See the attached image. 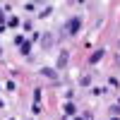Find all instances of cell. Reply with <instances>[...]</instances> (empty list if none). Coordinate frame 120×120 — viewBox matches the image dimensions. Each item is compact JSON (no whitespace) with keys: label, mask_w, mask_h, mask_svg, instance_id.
Listing matches in <instances>:
<instances>
[{"label":"cell","mask_w":120,"mask_h":120,"mask_svg":"<svg viewBox=\"0 0 120 120\" xmlns=\"http://www.w3.org/2000/svg\"><path fill=\"white\" fill-rule=\"evenodd\" d=\"M79 29H82V19H79V17H72V19L67 22V31H70V34H77Z\"/></svg>","instance_id":"cell-1"},{"label":"cell","mask_w":120,"mask_h":120,"mask_svg":"<svg viewBox=\"0 0 120 120\" xmlns=\"http://www.w3.org/2000/svg\"><path fill=\"white\" fill-rule=\"evenodd\" d=\"M41 43H43V48H51V46H53V36H51V34H43V36H41Z\"/></svg>","instance_id":"cell-2"},{"label":"cell","mask_w":120,"mask_h":120,"mask_svg":"<svg viewBox=\"0 0 120 120\" xmlns=\"http://www.w3.org/2000/svg\"><path fill=\"white\" fill-rule=\"evenodd\" d=\"M65 63H67V51H63L58 55V67H65Z\"/></svg>","instance_id":"cell-3"},{"label":"cell","mask_w":120,"mask_h":120,"mask_svg":"<svg viewBox=\"0 0 120 120\" xmlns=\"http://www.w3.org/2000/svg\"><path fill=\"white\" fill-rule=\"evenodd\" d=\"M29 48H31V43H29V41H22V46H19V53L26 55V53H29Z\"/></svg>","instance_id":"cell-4"},{"label":"cell","mask_w":120,"mask_h":120,"mask_svg":"<svg viewBox=\"0 0 120 120\" xmlns=\"http://www.w3.org/2000/svg\"><path fill=\"white\" fill-rule=\"evenodd\" d=\"M101 58H103V51H101V48H98V51H96V53L91 55V60H89V63H98V60H101Z\"/></svg>","instance_id":"cell-5"},{"label":"cell","mask_w":120,"mask_h":120,"mask_svg":"<svg viewBox=\"0 0 120 120\" xmlns=\"http://www.w3.org/2000/svg\"><path fill=\"white\" fill-rule=\"evenodd\" d=\"M65 113H77V106L75 103H65Z\"/></svg>","instance_id":"cell-6"},{"label":"cell","mask_w":120,"mask_h":120,"mask_svg":"<svg viewBox=\"0 0 120 120\" xmlns=\"http://www.w3.org/2000/svg\"><path fill=\"white\" fill-rule=\"evenodd\" d=\"M41 72H43L46 77H55V70H51V67H43V70H41Z\"/></svg>","instance_id":"cell-7"},{"label":"cell","mask_w":120,"mask_h":120,"mask_svg":"<svg viewBox=\"0 0 120 120\" xmlns=\"http://www.w3.org/2000/svg\"><path fill=\"white\" fill-rule=\"evenodd\" d=\"M79 84H82V86H89V84H91V77H82V82H79Z\"/></svg>","instance_id":"cell-8"},{"label":"cell","mask_w":120,"mask_h":120,"mask_svg":"<svg viewBox=\"0 0 120 120\" xmlns=\"http://www.w3.org/2000/svg\"><path fill=\"white\" fill-rule=\"evenodd\" d=\"M60 120H70V118H60Z\"/></svg>","instance_id":"cell-9"},{"label":"cell","mask_w":120,"mask_h":120,"mask_svg":"<svg viewBox=\"0 0 120 120\" xmlns=\"http://www.w3.org/2000/svg\"><path fill=\"white\" fill-rule=\"evenodd\" d=\"M111 120H120V118H111Z\"/></svg>","instance_id":"cell-10"}]
</instances>
